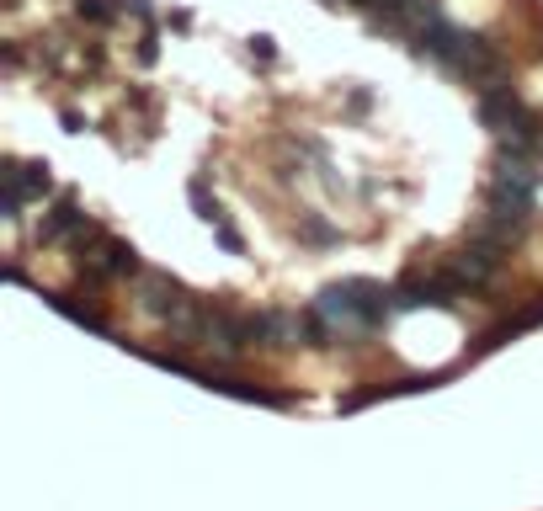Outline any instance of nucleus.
I'll list each match as a JSON object with an SVG mask.
<instances>
[{
  "label": "nucleus",
  "mask_w": 543,
  "mask_h": 511,
  "mask_svg": "<svg viewBox=\"0 0 543 511\" xmlns=\"http://www.w3.org/2000/svg\"><path fill=\"white\" fill-rule=\"evenodd\" d=\"M75 272H80V283H112V277H128V272H139V261H133V245L96 235V240H85V245H80V261H75Z\"/></svg>",
  "instance_id": "nucleus-1"
},
{
  "label": "nucleus",
  "mask_w": 543,
  "mask_h": 511,
  "mask_svg": "<svg viewBox=\"0 0 543 511\" xmlns=\"http://www.w3.org/2000/svg\"><path fill=\"white\" fill-rule=\"evenodd\" d=\"M139 299H144V309H149L155 320H165V325L181 320V315L197 304V299H187L181 283H171L165 272H144V277H139Z\"/></svg>",
  "instance_id": "nucleus-2"
},
{
  "label": "nucleus",
  "mask_w": 543,
  "mask_h": 511,
  "mask_svg": "<svg viewBox=\"0 0 543 511\" xmlns=\"http://www.w3.org/2000/svg\"><path fill=\"white\" fill-rule=\"evenodd\" d=\"M533 112L523 107V96L512 85H480V123L496 128V133H512L517 123H528Z\"/></svg>",
  "instance_id": "nucleus-3"
},
{
  "label": "nucleus",
  "mask_w": 543,
  "mask_h": 511,
  "mask_svg": "<svg viewBox=\"0 0 543 511\" xmlns=\"http://www.w3.org/2000/svg\"><path fill=\"white\" fill-rule=\"evenodd\" d=\"M69 235L85 245V240H96L101 229L80 213V203H75V197H59V203H53V213L43 219V240H48V245H59V240H69Z\"/></svg>",
  "instance_id": "nucleus-4"
},
{
  "label": "nucleus",
  "mask_w": 543,
  "mask_h": 511,
  "mask_svg": "<svg viewBox=\"0 0 543 511\" xmlns=\"http://www.w3.org/2000/svg\"><path fill=\"white\" fill-rule=\"evenodd\" d=\"M48 187H53L48 181V165H16V160L5 165V208L11 213H21V203L27 197H43Z\"/></svg>",
  "instance_id": "nucleus-5"
},
{
  "label": "nucleus",
  "mask_w": 543,
  "mask_h": 511,
  "mask_svg": "<svg viewBox=\"0 0 543 511\" xmlns=\"http://www.w3.org/2000/svg\"><path fill=\"white\" fill-rule=\"evenodd\" d=\"M48 304H53L59 315H69V320H80V325H91V331H107V320H101V309H91V304H75L69 293H48Z\"/></svg>",
  "instance_id": "nucleus-6"
},
{
  "label": "nucleus",
  "mask_w": 543,
  "mask_h": 511,
  "mask_svg": "<svg viewBox=\"0 0 543 511\" xmlns=\"http://www.w3.org/2000/svg\"><path fill=\"white\" fill-rule=\"evenodd\" d=\"M187 197H192V208H197V219H203V224H213V219L224 213V208L208 197V181H192V187H187Z\"/></svg>",
  "instance_id": "nucleus-7"
},
{
  "label": "nucleus",
  "mask_w": 543,
  "mask_h": 511,
  "mask_svg": "<svg viewBox=\"0 0 543 511\" xmlns=\"http://www.w3.org/2000/svg\"><path fill=\"white\" fill-rule=\"evenodd\" d=\"M213 235H219V245H224V251H229V256H240V251H245V240H240V229H235V224H229V219H224V213H219V219H213Z\"/></svg>",
  "instance_id": "nucleus-8"
},
{
  "label": "nucleus",
  "mask_w": 543,
  "mask_h": 511,
  "mask_svg": "<svg viewBox=\"0 0 543 511\" xmlns=\"http://www.w3.org/2000/svg\"><path fill=\"white\" fill-rule=\"evenodd\" d=\"M75 11H80V16H91V21H112V16H117V5H107V0H80Z\"/></svg>",
  "instance_id": "nucleus-9"
},
{
  "label": "nucleus",
  "mask_w": 543,
  "mask_h": 511,
  "mask_svg": "<svg viewBox=\"0 0 543 511\" xmlns=\"http://www.w3.org/2000/svg\"><path fill=\"white\" fill-rule=\"evenodd\" d=\"M304 240L325 245V240H331V224H325V219H309V224H304Z\"/></svg>",
  "instance_id": "nucleus-10"
}]
</instances>
